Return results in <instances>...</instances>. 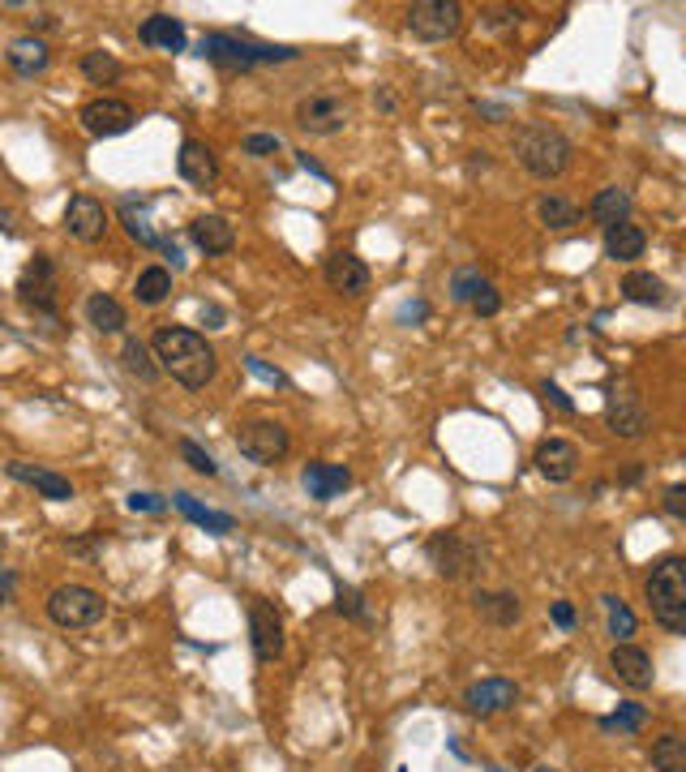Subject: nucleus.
Here are the masks:
<instances>
[{"instance_id":"obj_46","label":"nucleus","mask_w":686,"mask_h":772,"mask_svg":"<svg viewBox=\"0 0 686 772\" xmlns=\"http://www.w3.org/2000/svg\"><path fill=\"white\" fill-rule=\"evenodd\" d=\"M661 506H665V515H674V519H686V486H670L665 498H661Z\"/></svg>"},{"instance_id":"obj_51","label":"nucleus","mask_w":686,"mask_h":772,"mask_svg":"<svg viewBox=\"0 0 686 772\" xmlns=\"http://www.w3.org/2000/svg\"><path fill=\"white\" fill-rule=\"evenodd\" d=\"M13 584H17V575H13V571H4V575H0V605H9V597H13Z\"/></svg>"},{"instance_id":"obj_33","label":"nucleus","mask_w":686,"mask_h":772,"mask_svg":"<svg viewBox=\"0 0 686 772\" xmlns=\"http://www.w3.org/2000/svg\"><path fill=\"white\" fill-rule=\"evenodd\" d=\"M121 360H125V369L134 373L137 382H155L163 369H159V360H155V352L146 348L142 340H125V348H121Z\"/></svg>"},{"instance_id":"obj_34","label":"nucleus","mask_w":686,"mask_h":772,"mask_svg":"<svg viewBox=\"0 0 686 772\" xmlns=\"http://www.w3.org/2000/svg\"><path fill=\"white\" fill-rule=\"evenodd\" d=\"M537 215H541V223L546 228H575L579 223V207L575 203H566V198H558V194H546L541 203H537Z\"/></svg>"},{"instance_id":"obj_35","label":"nucleus","mask_w":686,"mask_h":772,"mask_svg":"<svg viewBox=\"0 0 686 772\" xmlns=\"http://www.w3.org/2000/svg\"><path fill=\"white\" fill-rule=\"evenodd\" d=\"M121 73L125 70H121V61H117L112 52H86V57H82V77L95 82V86H112Z\"/></svg>"},{"instance_id":"obj_45","label":"nucleus","mask_w":686,"mask_h":772,"mask_svg":"<svg viewBox=\"0 0 686 772\" xmlns=\"http://www.w3.org/2000/svg\"><path fill=\"white\" fill-rule=\"evenodd\" d=\"M245 365H249V373H254V378H262V382H271V387H287V378H283L279 369H271L267 360H258V356H245Z\"/></svg>"},{"instance_id":"obj_1","label":"nucleus","mask_w":686,"mask_h":772,"mask_svg":"<svg viewBox=\"0 0 686 772\" xmlns=\"http://www.w3.org/2000/svg\"><path fill=\"white\" fill-rule=\"evenodd\" d=\"M150 352L159 360L163 373H172L185 391H203L206 382L215 378V348L206 344V335H198L194 327H159Z\"/></svg>"},{"instance_id":"obj_54","label":"nucleus","mask_w":686,"mask_h":772,"mask_svg":"<svg viewBox=\"0 0 686 772\" xmlns=\"http://www.w3.org/2000/svg\"><path fill=\"white\" fill-rule=\"evenodd\" d=\"M639 477H644V468H639V464H630V468H626V473H622V486H635V481H639Z\"/></svg>"},{"instance_id":"obj_48","label":"nucleus","mask_w":686,"mask_h":772,"mask_svg":"<svg viewBox=\"0 0 686 772\" xmlns=\"http://www.w3.org/2000/svg\"><path fill=\"white\" fill-rule=\"evenodd\" d=\"M524 13L519 9H511V4H498V9H485V22L489 26H511V22H519Z\"/></svg>"},{"instance_id":"obj_14","label":"nucleus","mask_w":686,"mask_h":772,"mask_svg":"<svg viewBox=\"0 0 686 772\" xmlns=\"http://www.w3.org/2000/svg\"><path fill=\"white\" fill-rule=\"evenodd\" d=\"M65 232L73 236V241H82V245H95V241H103V232H108V211H103V203H99V198H90V194H77V198H69Z\"/></svg>"},{"instance_id":"obj_23","label":"nucleus","mask_w":686,"mask_h":772,"mask_svg":"<svg viewBox=\"0 0 686 772\" xmlns=\"http://www.w3.org/2000/svg\"><path fill=\"white\" fill-rule=\"evenodd\" d=\"M189 236H194V245H198L203 254H228V249L236 245V228H232L223 215H198V219L189 223Z\"/></svg>"},{"instance_id":"obj_52","label":"nucleus","mask_w":686,"mask_h":772,"mask_svg":"<svg viewBox=\"0 0 686 772\" xmlns=\"http://www.w3.org/2000/svg\"><path fill=\"white\" fill-rule=\"evenodd\" d=\"M480 117H489V121H506V108L502 103H477Z\"/></svg>"},{"instance_id":"obj_10","label":"nucleus","mask_w":686,"mask_h":772,"mask_svg":"<svg viewBox=\"0 0 686 772\" xmlns=\"http://www.w3.org/2000/svg\"><path fill=\"white\" fill-rule=\"evenodd\" d=\"M425 554L438 566V575H446V579H464V575L477 571V546H473L468 537H460V532H438V537H429Z\"/></svg>"},{"instance_id":"obj_30","label":"nucleus","mask_w":686,"mask_h":772,"mask_svg":"<svg viewBox=\"0 0 686 772\" xmlns=\"http://www.w3.org/2000/svg\"><path fill=\"white\" fill-rule=\"evenodd\" d=\"M137 305H163L172 296V271L168 267H146L134 283Z\"/></svg>"},{"instance_id":"obj_44","label":"nucleus","mask_w":686,"mask_h":772,"mask_svg":"<svg viewBox=\"0 0 686 772\" xmlns=\"http://www.w3.org/2000/svg\"><path fill=\"white\" fill-rule=\"evenodd\" d=\"M541 395H546V404H553L558 413H566V417H575V400L558 387V382H541Z\"/></svg>"},{"instance_id":"obj_29","label":"nucleus","mask_w":686,"mask_h":772,"mask_svg":"<svg viewBox=\"0 0 686 772\" xmlns=\"http://www.w3.org/2000/svg\"><path fill=\"white\" fill-rule=\"evenodd\" d=\"M477 614L493 627H515L519 623V597L515 592H477Z\"/></svg>"},{"instance_id":"obj_32","label":"nucleus","mask_w":686,"mask_h":772,"mask_svg":"<svg viewBox=\"0 0 686 772\" xmlns=\"http://www.w3.org/2000/svg\"><path fill=\"white\" fill-rule=\"evenodd\" d=\"M652 769L657 772H686V738L683 734H665L652 743Z\"/></svg>"},{"instance_id":"obj_50","label":"nucleus","mask_w":686,"mask_h":772,"mask_svg":"<svg viewBox=\"0 0 686 772\" xmlns=\"http://www.w3.org/2000/svg\"><path fill=\"white\" fill-rule=\"evenodd\" d=\"M301 168H305V172H314L318 181H331V172H327V168H322L318 159H309V155H301Z\"/></svg>"},{"instance_id":"obj_8","label":"nucleus","mask_w":686,"mask_h":772,"mask_svg":"<svg viewBox=\"0 0 686 772\" xmlns=\"http://www.w3.org/2000/svg\"><path fill=\"white\" fill-rule=\"evenodd\" d=\"M236 446L254 464H279L292 451V438L279 421H249L236 429Z\"/></svg>"},{"instance_id":"obj_27","label":"nucleus","mask_w":686,"mask_h":772,"mask_svg":"<svg viewBox=\"0 0 686 772\" xmlns=\"http://www.w3.org/2000/svg\"><path fill=\"white\" fill-rule=\"evenodd\" d=\"M622 296L630 305H670V287H665V280H657L652 271H630L622 280Z\"/></svg>"},{"instance_id":"obj_9","label":"nucleus","mask_w":686,"mask_h":772,"mask_svg":"<svg viewBox=\"0 0 686 772\" xmlns=\"http://www.w3.org/2000/svg\"><path fill=\"white\" fill-rule=\"evenodd\" d=\"M292 117H296V130H305L314 138H331L347 125V103L340 95H305Z\"/></svg>"},{"instance_id":"obj_49","label":"nucleus","mask_w":686,"mask_h":772,"mask_svg":"<svg viewBox=\"0 0 686 772\" xmlns=\"http://www.w3.org/2000/svg\"><path fill=\"white\" fill-rule=\"evenodd\" d=\"M549 614H553V623H558L562 632H571V627H575V605H571V601H553V610H549Z\"/></svg>"},{"instance_id":"obj_12","label":"nucleus","mask_w":686,"mask_h":772,"mask_svg":"<svg viewBox=\"0 0 686 772\" xmlns=\"http://www.w3.org/2000/svg\"><path fill=\"white\" fill-rule=\"evenodd\" d=\"M249 639H254V657L262 665L279 661L283 652V618L271 601H249Z\"/></svg>"},{"instance_id":"obj_42","label":"nucleus","mask_w":686,"mask_h":772,"mask_svg":"<svg viewBox=\"0 0 686 772\" xmlns=\"http://www.w3.org/2000/svg\"><path fill=\"white\" fill-rule=\"evenodd\" d=\"M485 283L489 280H480V271H460L455 283H451V296H455V301H464V305H473V296H477Z\"/></svg>"},{"instance_id":"obj_31","label":"nucleus","mask_w":686,"mask_h":772,"mask_svg":"<svg viewBox=\"0 0 686 772\" xmlns=\"http://www.w3.org/2000/svg\"><path fill=\"white\" fill-rule=\"evenodd\" d=\"M172 502H176V511H181V515H189L194 524H203V528H210V532H219V537L236 528V519H232V515H223V511H210V506H203V502H194L189 493H176Z\"/></svg>"},{"instance_id":"obj_57","label":"nucleus","mask_w":686,"mask_h":772,"mask_svg":"<svg viewBox=\"0 0 686 772\" xmlns=\"http://www.w3.org/2000/svg\"><path fill=\"white\" fill-rule=\"evenodd\" d=\"M537 772H558V769H549V764H546V769H537Z\"/></svg>"},{"instance_id":"obj_53","label":"nucleus","mask_w":686,"mask_h":772,"mask_svg":"<svg viewBox=\"0 0 686 772\" xmlns=\"http://www.w3.org/2000/svg\"><path fill=\"white\" fill-rule=\"evenodd\" d=\"M408 318H425V305H420V301H416V305H404V309H400V322H408Z\"/></svg>"},{"instance_id":"obj_3","label":"nucleus","mask_w":686,"mask_h":772,"mask_svg":"<svg viewBox=\"0 0 686 772\" xmlns=\"http://www.w3.org/2000/svg\"><path fill=\"white\" fill-rule=\"evenodd\" d=\"M515 159L524 163V172H532L537 181H558L571 159H575V146L562 130L553 125H524L519 138H515Z\"/></svg>"},{"instance_id":"obj_21","label":"nucleus","mask_w":686,"mask_h":772,"mask_svg":"<svg viewBox=\"0 0 686 772\" xmlns=\"http://www.w3.org/2000/svg\"><path fill=\"white\" fill-rule=\"evenodd\" d=\"M301 486L309 498H318V502H331V498H340L347 486H352V473L343 468V464H322V459H314V464H305V473H301Z\"/></svg>"},{"instance_id":"obj_41","label":"nucleus","mask_w":686,"mask_h":772,"mask_svg":"<svg viewBox=\"0 0 686 772\" xmlns=\"http://www.w3.org/2000/svg\"><path fill=\"white\" fill-rule=\"evenodd\" d=\"M241 150L254 155V159H271V155L283 150V142H279V134H249V138L241 142Z\"/></svg>"},{"instance_id":"obj_28","label":"nucleus","mask_w":686,"mask_h":772,"mask_svg":"<svg viewBox=\"0 0 686 772\" xmlns=\"http://www.w3.org/2000/svg\"><path fill=\"white\" fill-rule=\"evenodd\" d=\"M588 215H592L601 228H617V223L630 219V194L617 189V185H610V189H601V194L588 203Z\"/></svg>"},{"instance_id":"obj_55","label":"nucleus","mask_w":686,"mask_h":772,"mask_svg":"<svg viewBox=\"0 0 686 772\" xmlns=\"http://www.w3.org/2000/svg\"><path fill=\"white\" fill-rule=\"evenodd\" d=\"M203 318L206 322H223V309H215V305H210V309H203Z\"/></svg>"},{"instance_id":"obj_19","label":"nucleus","mask_w":686,"mask_h":772,"mask_svg":"<svg viewBox=\"0 0 686 772\" xmlns=\"http://www.w3.org/2000/svg\"><path fill=\"white\" fill-rule=\"evenodd\" d=\"M176 172H181V181H189L194 189H210L215 181H219V159H215V150L198 138H185L181 142V155H176Z\"/></svg>"},{"instance_id":"obj_24","label":"nucleus","mask_w":686,"mask_h":772,"mask_svg":"<svg viewBox=\"0 0 686 772\" xmlns=\"http://www.w3.org/2000/svg\"><path fill=\"white\" fill-rule=\"evenodd\" d=\"M86 322L99 331V335H121L125 331V305L117 301V296H108V292H90L86 296Z\"/></svg>"},{"instance_id":"obj_36","label":"nucleus","mask_w":686,"mask_h":772,"mask_svg":"<svg viewBox=\"0 0 686 772\" xmlns=\"http://www.w3.org/2000/svg\"><path fill=\"white\" fill-rule=\"evenodd\" d=\"M601 605L610 610V635H614V644H630V635H635L639 623H635V614L622 605V597L610 592V597H601Z\"/></svg>"},{"instance_id":"obj_16","label":"nucleus","mask_w":686,"mask_h":772,"mask_svg":"<svg viewBox=\"0 0 686 772\" xmlns=\"http://www.w3.org/2000/svg\"><path fill=\"white\" fill-rule=\"evenodd\" d=\"M532 464H537V473L546 477L549 486H566V481L575 477V468H579V446L566 442V438H546V442L537 446Z\"/></svg>"},{"instance_id":"obj_18","label":"nucleus","mask_w":686,"mask_h":772,"mask_svg":"<svg viewBox=\"0 0 686 772\" xmlns=\"http://www.w3.org/2000/svg\"><path fill=\"white\" fill-rule=\"evenodd\" d=\"M322 275L331 283V292H340V296H360V292H369V267L352 254V249H335L331 258H327V267H322Z\"/></svg>"},{"instance_id":"obj_43","label":"nucleus","mask_w":686,"mask_h":772,"mask_svg":"<svg viewBox=\"0 0 686 772\" xmlns=\"http://www.w3.org/2000/svg\"><path fill=\"white\" fill-rule=\"evenodd\" d=\"M473 309H477L480 318H493V314L502 309V296H498V287H493V283H485L477 296H473Z\"/></svg>"},{"instance_id":"obj_38","label":"nucleus","mask_w":686,"mask_h":772,"mask_svg":"<svg viewBox=\"0 0 686 772\" xmlns=\"http://www.w3.org/2000/svg\"><path fill=\"white\" fill-rule=\"evenodd\" d=\"M644 721H648V708H644V703H617V712L601 721V730H610V734H614V730L617 734H635Z\"/></svg>"},{"instance_id":"obj_25","label":"nucleus","mask_w":686,"mask_h":772,"mask_svg":"<svg viewBox=\"0 0 686 772\" xmlns=\"http://www.w3.org/2000/svg\"><path fill=\"white\" fill-rule=\"evenodd\" d=\"M644 249H648V232H644V228H635V223L605 228V258H614V262H635V258H644Z\"/></svg>"},{"instance_id":"obj_39","label":"nucleus","mask_w":686,"mask_h":772,"mask_svg":"<svg viewBox=\"0 0 686 772\" xmlns=\"http://www.w3.org/2000/svg\"><path fill=\"white\" fill-rule=\"evenodd\" d=\"M335 610H340L343 618H352V623H369V610H365V597L356 592V588H343L335 592Z\"/></svg>"},{"instance_id":"obj_4","label":"nucleus","mask_w":686,"mask_h":772,"mask_svg":"<svg viewBox=\"0 0 686 772\" xmlns=\"http://www.w3.org/2000/svg\"><path fill=\"white\" fill-rule=\"evenodd\" d=\"M206 61L228 65V70H254V65H279L292 61L296 48H274V44H254V39H236V35H203L198 44Z\"/></svg>"},{"instance_id":"obj_58","label":"nucleus","mask_w":686,"mask_h":772,"mask_svg":"<svg viewBox=\"0 0 686 772\" xmlns=\"http://www.w3.org/2000/svg\"><path fill=\"white\" fill-rule=\"evenodd\" d=\"M489 772H502V769H489Z\"/></svg>"},{"instance_id":"obj_7","label":"nucleus","mask_w":686,"mask_h":772,"mask_svg":"<svg viewBox=\"0 0 686 772\" xmlns=\"http://www.w3.org/2000/svg\"><path fill=\"white\" fill-rule=\"evenodd\" d=\"M404 22L420 44H446L464 30V4L460 0H416V4H408Z\"/></svg>"},{"instance_id":"obj_2","label":"nucleus","mask_w":686,"mask_h":772,"mask_svg":"<svg viewBox=\"0 0 686 772\" xmlns=\"http://www.w3.org/2000/svg\"><path fill=\"white\" fill-rule=\"evenodd\" d=\"M644 592H648L652 618H657L665 632L686 635V559L683 554H670V559L657 562L652 575H648V584H644Z\"/></svg>"},{"instance_id":"obj_11","label":"nucleus","mask_w":686,"mask_h":772,"mask_svg":"<svg viewBox=\"0 0 686 772\" xmlns=\"http://www.w3.org/2000/svg\"><path fill=\"white\" fill-rule=\"evenodd\" d=\"M77 121H82V130L90 134V138H117V134H125V130H134V108L125 103V99H112V95H103V99H90L82 112H77Z\"/></svg>"},{"instance_id":"obj_40","label":"nucleus","mask_w":686,"mask_h":772,"mask_svg":"<svg viewBox=\"0 0 686 772\" xmlns=\"http://www.w3.org/2000/svg\"><path fill=\"white\" fill-rule=\"evenodd\" d=\"M181 455H185V464H189L194 473H203V477H219V464L206 455L194 438H181Z\"/></svg>"},{"instance_id":"obj_15","label":"nucleus","mask_w":686,"mask_h":772,"mask_svg":"<svg viewBox=\"0 0 686 772\" xmlns=\"http://www.w3.org/2000/svg\"><path fill=\"white\" fill-rule=\"evenodd\" d=\"M610 670H614L617 683L630 687V691H648V687L657 683L652 657H648L639 644H614V652H610Z\"/></svg>"},{"instance_id":"obj_22","label":"nucleus","mask_w":686,"mask_h":772,"mask_svg":"<svg viewBox=\"0 0 686 772\" xmlns=\"http://www.w3.org/2000/svg\"><path fill=\"white\" fill-rule=\"evenodd\" d=\"M137 39H142L146 48H159V52H185V44H189L181 17H172V13H150V17L137 26Z\"/></svg>"},{"instance_id":"obj_26","label":"nucleus","mask_w":686,"mask_h":772,"mask_svg":"<svg viewBox=\"0 0 686 772\" xmlns=\"http://www.w3.org/2000/svg\"><path fill=\"white\" fill-rule=\"evenodd\" d=\"M48 61H52V52H48V44H44V39H35V35H26V39H13V44H9V65L22 73V77L44 73L48 70Z\"/></svg>"},{"instance_id":"obj_5","label":"nucleus","mask_w":686,"mask_h":772,"mask_svg":"<svg viewBox=\"0 0 686 772\" xmlns=\"http://www.w3.org/2000/svg\"><path fill=\"white\" fill-rule=\"evenodd\" d=\"M103 614H108V601L86 584H61L48 597V618L65 632H86V627L103 623Z\"/></svg>"},{"instance_id":"obj_37","label":"nucleus","mask_w":686,"mask_h":772,"mask_svg":"<svg viewBox=\"0 0 686 772\" xmlns=\"http://www.w3.org/2000/svg\"><path fill=\"white\" fill-rule=\"evenodd\" d=\"M121 219H125V232L134 236L137 245H146V249H155V245H163V241L155 236V228H150V219H146V207H134V203H125V207H121Z\"/></svg>"},{"instance_id":"obj_6","label":"nucleus","mask_w":686,"mask_h":772,"mask_svg":"<svg viewBox=\"0 0 686 772\" xmlns=\"http://www.w3.org/2000/svg\"><path fill=\"white\" fill-rule=\"evenodd\" d=\"M605 421L626 442H639L652 429L648 404H644V395H639V387L630 378H610V387H605Z\"/></svg>"},{"instance_id":"obj_20","label":"nucleus","mask_w":686,"mask_h":772,"mask_svg":"<svg viewBox=\"0 0 686 772\" xmlns=\"http://www.w3.org/2000/svg\"><path fill=\"white\" fill-rule=\"evenodd\" d=\"M4 473H9L13 481H22V486L39 490L44 498H52V502H69V498H73L69 477L52 473V468H35V464H26V459H9V464H4Z\"/></svg>"},{"instance_id":"obj_13","label":"nucleus","mask_w":686,"mask_h":772,"mask_svg":"<svg viewBox=\"0 0 686 772\" xmlns=\"http://www.w3.org/2000/svg\"><path fill=\"white\" fill-rule=\"evenodd\" d=\"M17 296H22V305H30L35 314H57V267H52V258H35V262L22 271Z\"/></svg>"},{"instance_id":"obj_56","label":"nucleus","mask_w":686,"mask_h":772,"mask_svg":"<svg viewBox=\"0 0 686 772\" xmlns=\"http://www.w3.org/2000/svg\"><path fill=\"white\" fill-rule=\"evenodd\" d=\"M0 232H9V219H4V211H0Z\"/></svg>"},{"instance_id":"obj_17","label":"nucleus","mask_w":686,"mask_h":772,"mask_svg":"<svg viewBox=\"0 0 686 772\" xmlns=\"http://www.w3.org/2000/svg\"><path fill=\"white\" fill-rule=\"evenodd\" d=\"M515 700H519V687H515L511 678H480V683H473V687L464 691V708H468L473 716L506 712V708H515Z\"/></svg>"},{"instance_id":"obj_47","label":"nucleus","mask_w":686,"mask_h":772,"mask_svg":"<svg viewBox=\"0 0 686 772\" xmlns=\"http://www.w3.org/2000/svg\"><path fill=\"white\" fill-rule=\"evenodd\" d=\"M130 511H146V515H159L168 511V502L159 493H130Z\"/></svg>"}]
</instances>
